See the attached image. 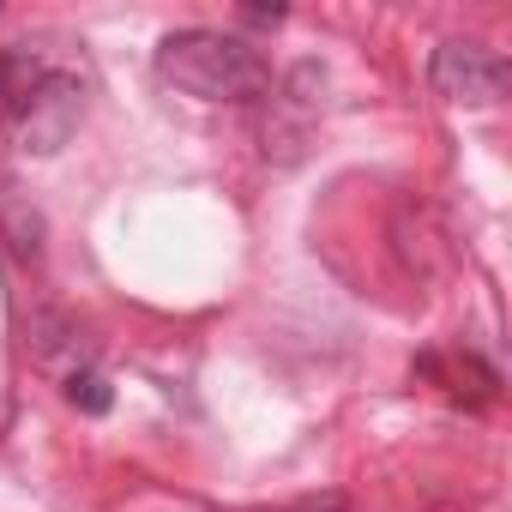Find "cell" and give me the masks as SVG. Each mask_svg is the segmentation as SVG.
<instances>
[{
  "label": "cell",
  "mask_w": 512,
  "mask_h": 512,
  "mask_svg": "<svg viewBox=\"0 0 512 512\" xmlns=\"http://www.w3.org/2000/svg\"><path fill=\"white\" fill-rule=\"evenodd\" d=\"M0 247H7L19 266H37L43 260V211L25 205L13 187H0Z\"/></svg>",
  "instance_id": "cell-5"
},
{
  "label": "cell",
  "mask_w": 512,
  "mask_h": 512,
  "mask_svg": "<svg viewBox=\"0 0 512 512\" xmlns=\"http://www.w3.org/2000/svg\"><path fill=\"white\" fill-rule=\"evenodd\" d=\"M31 85H37V67L25 55H0V109H7L13 97H25Z\"/></svg>",
  "instance_id": "cell-7"
},
{
  "label": "cell",
  "mask_w": 512,
  "mask_h": 512,
  "mask_svg": "<svg viewBox=\"0 0 512 512\" xmlns=\"http://www.w3.org/2000/svg\"><path fill=\"white\" fill-rule=\"evenodd\" d=\"M428 79H434V91H440L446 103H470V109H482V103H500V97H506V61H500L488 43H470V37L440 43V49H434Z\"/></svg>",
  "instance_id": "cell-3"
},
{
  "label": "cell",
  "mask_w": 512,
  "mask_h": 512,
  "mask_svg": "<svg viewBox=\"0 0 512 512\" xmlns=\"http://www.w3.org/2000/svg\"><path fill=\"white\" fill-rule=\"evenodd\" d=\"M416 368H422L428 380H440L452 398H470V404H488L494 386H500V374H494L488 362H476V356H422Z\"/></svg>",
  "instance_id": "cell-6"
},
{
  "label": "cell",
  "mask_w": 512,
  "mask_h": 512,
  "mask_svg": "<svg viewBox=\"0 0 512 512\" xmlns=\"http://www.w3.org/2000/svg\"><path fill=\"white\" fill-rule=\"evenodd\" d=\"M31 356H37V368H49V374L73 380V374H91L97 344L85 338V326H79L73 314L49 308V314H31Z\"/></svg>",
  "instance_id": "cell-4"
},
{
  "label": "cell",
  "mask_w": 512,
  "mask_h": 512,
  "mask_svg": "<svg viewBox=\"0 0 512 512\" xmlns=\"http://www.w3.org/2000/svg\"><path fill=\"white\" fill-rule=\"evenodd\" d=\"M157 79L199 103H247L266 91V55L223 31H175L157 43Z\"/></svg>",
  "instance_id": "cell-1"
},
{
  "label": "cell",
  "mask_w": 512,
  "mask_h": 512,
  "mask_svg": "<svg viewBox=\"0 0 512 512\" xmlns=\"http://www.w3.org/2000/svg\"><path fill=\"white\" fill-rule=\"evenodd\" d=\"M67 404L103 416V410H109V380H103V374H73V380H67Z\"/></svg>",
  "instance_id": "cell-8"
},
{
  "label": "cell",
  "mask_w": 512,
  "mask_h": 512,
  "mask_svg": "<svg viewBox=\"0 0 512 512\" xmlns=\"http://www.w3.org/2000/svg\"><path fill=\"white\" fill-rule=\"evenodd\" d=\"M247 25H284V7H241Z\"/></svg>",
  "instance_id": "cell-10"
},
{
  "label": "cell",
  "mask_w": 512,
  "mask_h": 512,
  "mask_svg": "<svg viewBox=\"0 0 512 512\" xmlns=\"http://www.w3.org/2000/svg\"><path fill=\"white\" fill-rule=\"evenodd\" d=\"M85 121V85L73 73H37V85L19 97V145L31 157H55Z\"/></svg>",
  "instance_id": "cell-2"
},
{
  "label": "cell",
  "mask_w": 512,
  "mask_h": 512,
  "mask_svg": "<svg viewBox=\"0 0 512 512\" xmlns=\"http://www.w3.org/2000/svg\"><path fill=\"white\" fill-rule=\"evenodd\" d=\"M272 512V506H266ZM278 512H344V494H302V500H290V506H278Z\"/></svg>",
  "instance_id": "cell-9"
}]
</instances>
